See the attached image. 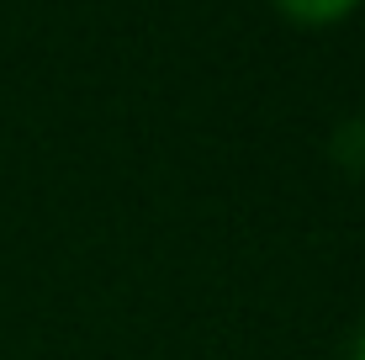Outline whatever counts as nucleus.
I'll list each match as a JSON object with an SVG mask.
<instances>
[{
  "label": "nucleus",
  "mask_w": 365,
  "mask_h": 360,
  "mask_svg": "<svg viewBox=\"0 0 365 360\" xmlns=\"http://www.w3.org/2000/svg\"><path fill=\"white\" fill-rule=\"evenodd\" d=\"M349 360H365V324H360L355 339H349Z\"/></svg>",
  "instance_id": "f03ea898"
},
{
  "label": "nucleus",
  "mask_w": 365,
  "mask_h": 360,
  "mask_svg": "<svg viewBox=\"0 0 365 360\" xmlns=\"http://www.w3.org/2000/svg\"><path fill=\"white\" fill-rule=\"evenodd\" d=\"M270 6L286 21H297V27H334V21L355 16L360 0H270Z\"/></svg>",
  "instance_id": "f257e3e1"
}]
</instances>
